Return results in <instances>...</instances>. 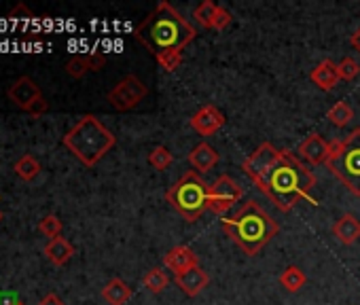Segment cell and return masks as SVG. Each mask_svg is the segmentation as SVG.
Returning <instances> with one entry per match:
<instances>
[{"instance_id":"cell-1","label":"cell","mask_w":360,"mask_h":305,"mask_svg":"<svg viewBox=\"0 0 360 305\" xmlns=\"http://www.w3.org/2000/svg\"><path fill=\"white\" fill-rule=\"evenodd\" d=\"M242 170L282 212H290L301 200H310L318 206L316 198H312L316 187L314 172L286 149H275L271 143H263L244 159Z\"/></svg>"},{"instance_id":"cell-2","label":"cell","mask_w":360,"mask_h":305,"mask_svg":"<svg viewBox=\"0 0 360 305\" xmlns=\"http://www.w3.org/2000/svg\"><path fill=\"white\" fill-rule=\"evenodd\" d=\"M134 39L157 58L161 53L182 51L189 43L198 39V30L178 13L176 7L161 0L149 13V17L134 30Z\"/></svg>"},{"instance_id":"cell-3","label":"cell","mask_w":360,"mask_h":305,"mask_svg":"<svg viewBox=\"0 0 360 305\" xmlns=\"http://www.w3.org/2000/svg\"><path fill=\"white\" fill-rule=\"evenodd\" d=\"M227 238L248 257H255L263 248L278 235V223L255 202L248 200L235 214L220 220Z\"/></svg>"},{"instance_id":"cell-4","label":"cell","mask_w":360,"mask_h":305,"mask_svg":"<svg viewBox=\"0 0 360 305\" xmlns=\"http://www.w3.org/2000/svg\"><path fill=\"white\" fill-rule=\"evenodd\" d=\"M62 143L83 165L94 168L117 145V136L96 115H85L66 132Z\"/></svg>"},{"instance_id":"cell-5","label":"cell","mask_w":360,"mask_h":305,"mask_svg":"<svg viewBox=\"0 0 360 305\" xmlns=\"http://www.w3.org/2000/svg\"><path fill=\"white\" fill-rule=\"evenodd\" d=\"M165 202L187 223H195L206 210H210V185H206L198 172H187L165 191Z\"/></svg>"},{"instance_id":"cell-6","label":"cell","mask_w":360,"mask_h":305,"mask_svg":"<svg viewBox=\"0 0 360 305\" xmlns=\"http://www.w3.org/2000/svg\"><path fill=\"white\" fill-rule=\"evenodd\" d=\"M326 168L352 196L360 198V127L352 129L346 140L330 143Z\"/></svg>"},{"instance_id":"cell-7","label":"cell","mask_w":360,"mask_h":305,"mask_svg":"<svg viewBox=\"0 0 360 305\" xmlns=\"http://www.w3.org/2000/svg\"><path fill=\"white\" fill-rule=\"evenodd\" d=\"M147 96H149V87L145 85V81L138 78L136 74H127L108 92L106 100L115 110H119V113H127V110H134Z\"/></svg>"},{"instance_id":"cell-8","label":"cell","mask_w":360,"mask_h":305,"mask_svg":"<svg viewBox=\"0 0 360 305\" xmlns=\"http://www.w3.org/2000/svg\"><path fill=\"white\" fill-rule=\"evenodd\" d=\"M242 196H244L242 187L229 174L218 176L210 185V210L218 216H223L242 200Z\"/></svg>"},{"instance_id":"cell-9","label":"cell","mask_w":360,"mask_h":305,"mask_svg":"<svg viewBox=\"0 0 360 305\" xmlns=\"http://www.w3.org/2000/svg\"><path fill=\"white\" fill-rule=\"evenodd\" d=\"M225 115L214 104H206L202 106L198 113H193V117L189 119V125L195 129L200 136H214L220 127L225 125Z\"/></svg>"},{"instance_id":"cell-10","label":"cell","mask_w":360,"mask_h":305,"mask_svg":"<svg viewBox=\"0 0 360 305\" xmlns=\"http://www.w3.org/2000/svg\"><path fill=\"white\" fill-rule=\"evenodd\" d=\"M7 96H9V100H11L17 108L25 110V113H28V108H30L39 98H43L39 85H36V83H34L30 76H19V78L13 83V85L9 87Z\"/></svg>"},{"instance_id":"cell-11","label":"cell","mask_w":360,"mask_h":305,"mask_svg":"<svg viewBox=\"0 0 360 305\" xmlns=\"http://www.w3.org/2000/svg\"><path fill=\"white\" fill-rule=\"evenodd\" d=\"M297 153L303 161H308L310 165H322L328 159L330 143H326L320 134H310L306 140H301Z\"/></svg>"},{"instance_id":"cell-12","label":"cell","mask_w":360,"mask_h":305,"mask_svg":"<svg viewBox=\"0 0 360 305\" xmlns=\"http://www.w3.org/2000/svg\"><path fill=\"white\" fill-rule=\"evenodd\" d=\"M198 265H200V257L193 253L189 246H174L172 251L163 257V267L172 271L174 275H180Z\"/></svg>"},{"instance_id":"cell-13","label":"cell","mask_w":360,"mask_h":305,"mask_svg":"<svg viewBox=\"0 0 360 305\" xmlns=\"http://www.w3.org/2000/svg\"><path fill=\"white\" fill-rule=\"evenodd\" d=\"M330 233H333V238L341 244V246H352L360 240V220L358 216H354L352 212H346L341 214L337 220L333 229H330Z\"/></svg>"},{"instance_id":"cell-14","label":"cell","mask_w":360,"mask_h":305,"mask_svg":"<svg viewBox=\"0 0 360 305\" xmlns=\"http://www.w3.org/2000/svg\"><path fill=\"white\" fill-rule=\"evenodd\" d=\"M176 284L178 288L187 295V297H198L208 284H210V275L198 265V267H193L180 275H176Z\"/></svg>"},{"instance_id":"cell-15","label":"cell","mask_w":360,"mask_h":305,"mask_svg":"<svg viewBox=\"0 0 360 305\" xmlns=\"http://www.w3.org/2000/svg\"><path fill=\"white\" fill-rule=\"evenodd\" d=\"M312 83L322 92H333L339 85V70L333 60H322L310 74Z\"/></svg>"},{"instance_id":"cell-16","label":"cell","mask_w":360,"mask_h":305,"mask_svg":"<svg viewBox=\"0 0 360 305\" xmlns=\"http://www.w3.org/2000/svg\"><path fill=\"white\" fill-rule=\"evenodd\" d=\"M187 159H189V163H191L198 172H208V170H212L214 165L218 163V153H216V149L210 147L208 143H200L195 149H193V151L189 153Z\"/></svg>"},{"instance_id":"cell-17","label":"cell","mask_w":360,"mask_h":305,"mask_svg":"<svg viewBox=\"0 0 360 305\" xmlns=\"http://www.w3.org/2000/svg\"><path fill=\"white\" fill-rule=\"evenodd\" d=\"M45 255L53 265H66L74 255V248L66 238H55L45 246Z\"/></svg>"},{"instance_id":"cell-18","label":"cell","mask_w":360,"mask_h":305,"mask_svg":"<svg viewBox=\"0 0 360 305\" xmlns=\"http://www.w3.org/2000/svg\"><path fill=\"white\" fill-rule=\"evenodd\" d=\"M102 299L108 305H125L131 299V288L121 278H113L102 288Z\"/></svg>"},{"instance_id":"cell-19","label":"cell","mask_w":360,"mask_h":305,"mask_svg":"<svg viewBox=\"0 0 360 305\" xmlns=\"http://www.w3.org/2000/svg\"><path fill=\"white\" fill-rule=\"evenodd\" d=\"M306 273H303L301 267L297 265H290L286 267L282 273H280V284L288 291V293H299L303 286H306Z\"/></svg>"},{"instance_id":"cell-20","label":"cell","mask_w":360,"mask_h":305,"mask_svg":"<svg viewBox=\"0 0 360 305\" xmlns=\"http://www.w3.org/2000/svg\"><path fill=\"white\" fill-rule=\"evenodd\" d=\"M13 170H15V174H17L21 180L30 182V180H34V178L41 174V163H39L32 155H23V157H19V159L15 161Z\"/></svg>"},{"instance_id":"cell-21","label":"cell","mask_w":360,"mask_h":305,"mask_svg":"<svg viewBox=\"0 0 360 305\" xmlns=\"http://www.w3.org/2000/svg\"><path fill=\"white\" fill-rule=\"evenodd\" d=\"M142 284L147 291H151L153 295H159L163 293L165 288H168L170 284V278H168V273H165L161 267H153L145 273V278H142Z\"/></svg>"},{"instance_id":"cell-22","label":"cell","mask_w":360,"mask_h":305,"mask_svg":"<svg viewBox=\"0 0 360 305\" xmlns=\"http://www.w3.org/2000/svg\"><path fill=\"white\" fill-rule=\"evenodd\" d=\"M326 119L333 123L335 127H346L354 119V110L348 102H337L333 108L326 113Z\"/></svg>"},{"instance_id":"cell-23","label":"cell","mask_w":360,"mask_h":305,"mask_svg":"<svg viewBox=\"0 0 360 305\" xmlns=\"http://www.w3.org/2000/svg\"><path fill=\"white\" fill-rule=\"evenodd\" d=\"M172 161H174V155L170 153L168 147H163V145L155 147V149L149 153V163L153 165V168H155L157 172L168 170L170 165H172Z\"/></svg>"},{"instance_id":"cell-24","label":"cell","mask_w":360,"mask_h":305,"mask_svg":"<svg viewBox=\"0 0 360 305\" xmlns=\"http://www.w3.org/2000/svg\"><path fill=\"white\" fill-rule=\"evenodd\" d=\"M216 9H218V5H214L212 0H204V3H200V5L195 7V11H193V17H195V21H198L202 28H208V30H212Z\"/></svg>"},{"instance_id":"cell-25","label":"cell","mask_w":360,"mask_h":305,"mask_svg":"<svg viewBox=\"0 0 360 305\" xmlns=\"http://www.w3.org/2000/svg\"><path fill=\"white\" fill-rule=\"evenodd\" d=\"M39 231H41L45 238H51V240L60 238V233H62V220H60L58 216H55V214H47V216L41 218Z\"/></svg>"},{"instance_id":"cell-26","label":"cell","mask_w":360,"mask_h":305,"mask_svg":"<svg viewBox=\"0 0 360 305\" xmlns=\"http://www.w3.org/2000/svg\"><path fill=\"white\" fill-rule=\"evenodd\" d=\"M66 72L72 78H83L89 72V58L87 55H74V58L68 60V64H66Z\"/></svg>"},{"instance_id":"cell-27","label":"cell","mask_w":360,"mask_h":305,"mask_svg":"<svg viewBox=\"0 0 360 305\" xmlns=\"http://www.w3.org/2000/svg\"><path fill=\"white\" fill-rule=\"evenodd\" d=\"M157 64L165 70V72H174L180 68L182 64V51H170V53H161L157 55Z\"/></svg>"},{"instance_id":"cell-28","label":"cell","mask_w":360,"mask_h":305,"mask_svg":"<svg viewBox=\"0 0 360 305\" xmlns=\"http://www.w3.org/2000/svg\"><path fill=\"white\" fill-rule=\"evenodd\" d=\"M337 70H339V78L341 81H354L360 74V66H358V62L354 58H343L337 64Z\"/></svg>"},{"instance_id":"cell-29","label":"cell","mask_w":360,"mask_h":305,"mask_svg":"<svg viewBox=\"0 0 360 305\" xmlns=\"http://www.w3.org/2000/svg\"><path fill=\"white\" fill-rule=\"evenodd\" d=\"M233 21V15L225 9V7H218L216 9V15H214V23H212V30L216 32H223L225 28Z\"/></svg>"},{"instance_id":"cell-30","label":"cell","mask_w":360,"mask_h":305,"mask_svg":"<svg viewBox=\"0 0 360 305\" xmlns=\"http://www.w3.org/2000/svg\"><path fill=\"white\" fill-rule=\"evenodd\" d=\"M47 108H49V104H47V100L45 98H39L30 108H28V115H32V117H41V115H45L47 113Z\"/></svg>"},{"instance_id":"cell-31","label":"cell","mask_w":360,"mask_h":305,"mask_svg":"<svg viewBox=\"0 0 360 305\" xmlns=\"http://www.w3.org/2000/svg\"><path fill=\"white\" fill-rule=\"evenodd\" d=\"M89 58V70H94V72H98V70H102L104 68V64H106V58H104V53H92V55H87Z\"/></svg>"},{"instance_id":"cell-32","label":"cell","mask_w":360,"mask_h":305,"mask_svg":"<svg viewBox=\"0 0 360 305\" xmlns=\"http://www.w3.org/2000/svg\"><path fill=\"white\" fill-rule=\"evenodd\" d=\"M21 301H17L15 295L11 293H0V305H19Z\"/></svg>"},{"instance_id":"cell-33","label":"cell","mask_w":360,"mask_h":305,"mask_svg":"<svg viewBox=\"0 0 360 305\" xmlns=\"http://www.w3.org/2000/svg\"><path fill=\"white\" fill-rule=\"evenodd\" d=\"M39 305H64V301H62L58 295H53V293H51V295H47Z\"/></svg>"},{"instance_id":"cell-34","label":"cell","mask_w":360,"mask_h":305,"mask_svg":"<svg viewBox=\"0 0 360 305\" xmlns=\"http://www.w3.org/2000/svg\"><path fill=\"white\" fill-rule=\"evenodd\" d=\"M350 45H352V49H354V51H358V53H360V28H358V30L352 34Z\"/></svg>"},{"instance_id":"cell-35","label":"cell","mask_w":360,"mask_h":305,"mask_svg":"<svg viewBox=\"0 0 360 305\" xmlns=\"http://www.w3.org/2000/svg\"><path fill=\"white\" fill-rule=\"evenodd\" d=\"M0 220H3V212H0Z\"/></svg>"},{"instance_id":"cell-36","label":"cell","mask_w":360,"mask_h":305,"mask_svg":"<svg viewBox=\"0 0 360 305\" xmlns=\"http://www.w3.org/2000/svg\"><path fill=\"white\" fill-rule=\"evenodd\" d=\"M19 305H23V303H19Z\"/></svg>"}]
</instances>
